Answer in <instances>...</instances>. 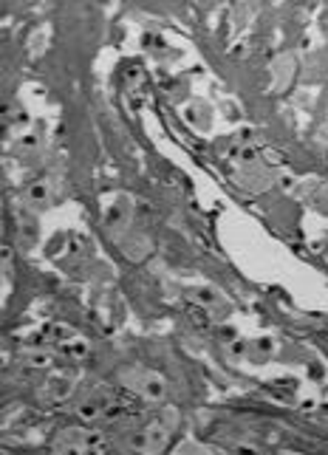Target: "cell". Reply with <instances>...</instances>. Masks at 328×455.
I'll return each instance as SVG.
<instances>
[{"mask_svg": "<svg viewBox=\"0 0 328 455\" xmlns=\"http://www.w3.org/2000/svg\"><path fill=\"white\" fill-rule=\"evenodd\" d=\"M142 393L148 399H162L167 393V382L159 374H142Z\"/></svg>", "mask_w": 328, "mask_h": 455, "instance_id": "1", "label": "cell"}, {"mask_svg": "<svg viewBox=\"0 0 328 455\" xmlns=\"http://www.w3.org/2000/svg\"><path fill=\"white\" fill-rule=\"evenodd\" d=\"M26 195H29V201H32V204H43V201L49 198V184L37 181V184H32V187L26 190Z\"/></svg>", "mask_w": 328, "mask_h": 455, "instance_id": "2", "label": "cell"}, {"mask_svg": "<svg viewBox=\"0 0 328 455\" xmlns=\"http://www.w3.org/2000/svg\"><path fill=\"white\" fill-rule=\"evenodd\" d=\"M29 362H32V365H37V368H46V365H51V354H32V357H29Z\"/></svg>", "mask_w": 328, "mask_h": 455, "instance_id": "4", "label": "cell"}, {"mask_svg": "<svg viewBox=\"0 0 328 455\" xmlns=\"http://www.w3.org/2000/svg\"><path fill=\"white\" fill-rule=\"evenodd\" d=\"M20 147H34V139H32V136H26V139L20 142Z\"/></svg>", "mask_w": 328, "mask_h": 455, "instance_id": "7", "label": "cell"}, {"mask_svg": "<svg viewBox=\"0 0 328 455\" xmlns=\"http://www.w3.org/2000/svg\"><path fill=\"white\" fill-rule=\"evenodd\" d=\"M190 314H193V320H196L198 325H207V314H204V311H201V309H193V311H190Z\"/></svg>", "mask_w": 328, "mask_h": 455, "instance_id": "5", "label": "cell"}, {"mask_svg": "<svg viewBox=\"0 0 328 455\" xmlns=\"http://www.w3.org/2000/svg\"><path fill=\"white\" fill-rule=\"evenodd\" d=\"M215 300H218V294H215L213 289H198L196 292V303L198 306H213Z\"/></svg>", "mask_w": 328, "mask_h": 455, "instance_id": "3", "label": "cell"}, {"mask_svg": "<svg viewBox=\"0 0 328 455\" xmlns=\"http://www.w3.org/2000/svg\"><path fill=\"white\" fill-rule=\"evenodd\" d=\"M244 351H246V345H244L241 340H235V345H232V354H244Z\"/></svg>", "mask_w": 328, "mask_h": 455, "instance_id": "6", "label": "cell"}, {"mask_svg": "<svg viewBox=\"0 0 328 455\" xmlns=\"http://www.w3.org/2000/svg\"><path fill=\"white\" fill-rule=\"evenodd\" d=\"M326 159H328V150H326Z\"/></svg>", "mask_w": 328, "mask_h": 455, "instance_id": "8", "label": "cell"}]
</instances>
